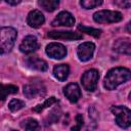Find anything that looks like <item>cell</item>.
Returning a JSON list of instances; mask_svg holds the SVG:
<instances>
[{"mask_svg": "<svg viewBox=\"0 0 131 131\" xmlns=\"http://www.w3.org/2000/svg\"><path fill=\"white\" fill-rule=\"evenodd\" d=\"M131 77L130 70L127 68H114L104 77L103 86L107 90H115L119 85L127 82Z\"/></svg>", "mask_w": 131, "mask_h": 131, "instance_id": "6da1fadb", "label": "cell"}, {"mask_svg": "<svg viewBox=\"0 0 131 131\" xmlns=\"http://www.w3.org/2000/svg\"><path fill=\"white\" fill-rule=\"evenodd\" d=\"M17 32L14 28L11 27H2L0 28V54L8 53L15 42Z\"/></svg>", "mask_w": 131, "mask_h": 131, "instance_id": "7a4b0ae2", "label": "cell"}, {"mask_svg": "<svg viewBox=\"0 0 131 131\" xmlns=\"http://www.w3.org/2000/svg\"><path fill=\"white\" fill-rule=\"evenodd\" d=\"M112 113L115 115V121L117 125L123 129H127L131 125V112L128 107L117 105L112 106Z\"/></svg>", "mask_w": 131, "mask_h": 131, "instance_id": "3957f363", "label": "cell"}, {"mask_svg": "<svg viewBox=\"0 0 131 131\" xmlns=\"http://www.w3.org/2000/svg\"><path fill=\"white\" fill-rule=\"evenodd\" d=\"M123 15L119 11L113 10H99L93 14L94 21L98 24H111V23H118L122 20Z\"/></svg>", "mask_w": 131, "mask_h": 131, "instance_id": "277c9868", "label": "cell"}, {"mask_svg": "<svg viewBox=\"0 0 131 131\" xmlns=\"http://www.w3.org/2000/svg\"><path fill=\"white\" fill-rule=\"evenodd\" d=\"M98 79H99L98 71L95 70V69H91V70L86 71L83 74V76L81 78V82H82V85H83L85 90L92 92L97 87Z\"/></svg>", "mask_w": 131, "mask_h": 131, "instance_id": "5b68a950", "label": "cell"}, {"mask_svg": "<svg viewBox=\"0 0 131 131\" xmlns=\"http://www.w3.org/2000/svg\"><path fill=\"white\" fill-rule=\"evenodd\" d=\"M46 54L54 59H61L67 55V48L60 43H49L46 46Z\"/></svg>", "mask_w": 131, "mask_h": 131, "instance_id": "8992f818", "label": "cell"}, {"mask_svg": "<svg viewBox=\"0 0 131 131\" xmlns=\"http://www.w3.org/2000/svg\"><path fill=\"white\" fill-rule=\"evenodd\" d=\"M95 50V45L92 42H85L78 46L77 55L81 61H88L92 58Z\"/></svg>", "mask_w": 131, "mask_h": 131, "instance_id": "52a82bcc", "label": "cell"}, {"mask_svg": "<svg viewBox=\"0 0 131 131\" xmlns=\"http://www.w3.org/2000/svg\"><path fill=\"white\" fill-rule=\"evenodd\" d=\"M38 48H39L38 40L33 35H29V36L25 37L24 40L21 41L20 45H19V50L26 54L32 53V52L36 51Z\"/></svg>", "mask_w": 131, "mask_h": 131, "instance_id": "ba28073f", "label": "cell"}, {"mask_svg": "<svg viewBox=\"0 0 131 131\" xmlns=\"http://www.w3.org/2000/svg\"><path fill=\"white\" fill-rule=\"evenodd\" d=\"M75 24V18L73 16L72 13H70L69 11H61L59 12L56 17L52 20L51 25L53 27L56 26H64V27H72Z\"/></svg>", "mask_w": 131, "mask_h": 131, "instance_id": "9c48e42d", "label": "cell"}, {"mask_svg": "<svg viewBox=\"0 0 131 131\" xmlns=\"http://www.w3.org/2000/svg\"><path fill=\"white\" fill-rule=\"evenodd\" d=\"M66 97L73 103L77 102L81 98V89L77 83H70L63 88Z\"/></svg>", "mask_w": 131, "mask_h": 131, "instance_id": "30bf717a", "label": "cell"}, {"mask_svg": "<svg viewBox=\"0 0 131 131\" xmlns=\"http://www.w3.org/2000/svg\"><path fill=\"white\" fill-rule=\"evenodd\" d=\"M44 21H45V17L43 13L38 9L30 11L27 16V23L31 28L38 29L44 24Z\"/></svg>", "mask_w": 131, "mask_h": 131, "instance_id": "8fae6325", "label": "cell"}, {"mask_svg": "<svg viewBox=\"0 0 131 131\" xmlns=\"http://www.w3.org/2000/svg\"><path fill=\"white\" fill-rule=\"evenodd\" d=\"M48 37L51 39H61V40H80L83 36L80 33L75 32H62V31H52L48 33Z\"/></svg>", "mask_w": 131, "mask_h": 131, "instance_id": "7c38bea8", "label": "cell"}, {"mask_svg": "<svg viewBox=\"0 0 131 131\" xmlns=\"http://www.w3.org/2000/svg\"><path fill=\"white\" fill-rule=\"evenodd\" d=\"M70 74V68L68 64L66 63H60V64H56L53 68V75L54 77L59 80V81H64L67 80V78L69 77Z\"/></svg>", "mask_w": 131, "mask_h": 131, "instance_id": "4fadbf2b", "label": "cell"}, {"mask_svg": "<svg viewBox=\"0 0 131 131\" xmlns=\"http://www.w3.org/2000/svg\"><path fill=\"white\" fill-rule=\"evenodd\" d=\"M114 49L119 52V53H124V54H130L131 52V44L130 40L127 38L124 39H119L115 42L114 44Z\"/></svg>", "mask_w": 131, "mask_h": 131, "instance_id": "5bb4252c", "label": "cell"}, {"mask_svg": "<svg viewBox=\"0 0 131 131\" xmlns=\"http://www.w3.org/2000/svg\"><path fill=\"white\" fill-rule=\"evenodd\" d=\"M27 64L28 67H30L31 69H34V70H37V71H41V72H44L48 69V64L45 60L41 59V58H38V57H29L27 59Z\"/></svg>", "mask_w": 131, "mask_h": 131, "instance_id": "9a60e30c", "label": "cell"}, {"mask_svg": "<svg viewBox=\"0 0 131 131\" xmlns=\"http://www.w3.org/2000/svg\"><path fill=\"white\" fill-rule=\"evenodd\" d=\"M17 86L15 85H4L2 83H0V100L1 101H4L5 98L9 95V94H14V93H17Z\"/></svg>", "mask_w": 131, "mask_h": 131, "instance_id": "2e32d148", "label": "cell"}, {"mask_svg": "<svg viewBox=\"0 0 131 131\" xmlns=\"http://www.w3.org/2000/svg\"><path fill=\"white\" fill-rule=\"evenodd\" d=\"M38 4L47 11H54L58 7L59 2L57 0H40Z\"/></svg>", "mask_w": 131, "mask_h": 131, "instance_id": "e0dca14e", "label": "cell"}, {"mask_svg": "<svg viewBox=\"0 0 131 131\" xmlns=\"http://www.w3.org/2000/svg\"><path fill=\"white\" fill-rule=\"evenodd\" d=\"M41 91H40V88L37 87L36 85H31V84H28L26 86H24V94L28 97V98H33V97H36L38 94H40Z\"/></svg>", "mask_w": 131, "mask_h": 131, "instance_id": "ac0fdd59", "label": "cell"}, {"mask_svg": "<svg viewBox=\"0 0 131 131\" xmlns=\"http://www.w3.org/2000/svg\"><path fill=\"white\" fill-rule=\"evenodd\" d=\"M25 131H40V124L35 119H28L24 125Z\"/></svg>", "mask_w": 131, "mask_h": 131, "instance_id": "d6986e66", "label": "cell"}, {"mask_svg": "<svg viewBox=\"0 0 131 131\" xmlns=\"http://www.w3.org/2000/svg\"><path fill=\"white\" fill-rule=\"evenodd\" d=\"M78 29L80 31H82L83 33H86L88 35H91L95 38H98L100 37L101 35V30H98V29H94V28H89V27H86V26H82V25H79L78 26Z\"/></svg>", "mask_w": 131, "mask_h": 131, "instance_id": "ffe728a7", "label": "cell"}, {"mask_svg": "<svg viewBox=\"0 0 131 131\" xmlns=\"http://www.w3.org/2000/svg\"><path fill=\"white\" fill-rule=\"evenodd\" d=\"M80 4L85 9H92L102 4L101 0H82L80 1Z\"/></svg>", "mask_w": 131, "mask_h": 131, "instance_id": "44dd1931", "label": "cell"}, {"mask_svg": "<svg viewBox=\"0 0 131 131\" xmlns=\"http://www.w3.org/2000/svg\"><path fill=\"white\" fill-rule=\"evenodd\" d=\"M57 102V99L55 98V97H49L48 99H46L42 104H38L37 106H35L34 107V111L35 112H37V113H40V112H42L44 108H46V107H48V106H51L53 103H56Z\"/></svg>", "mask_w": 131, "mask_h": 131, "instance_id": "7402d4cb", "label": "cell"}, {"mask_svg": "<svg viewBox=\"0 0 131 131\" xmlns=\"http://www.w3.org/2000/svg\"><path fill=\"white\" fill-rule=\"evenodd\" d=\"M25 106V102L23 100H19V99H11L10 102L8 103V107L11 112H16V111H19L20 108H23Z\"/></svg>", "mask_w": 131, "mask_h": 131, "instance_id": "603a6c76", "label": "cell"}, {"mask_svg": "<svg viewBox=\"0 0 131 131\" xmlns=\"http://www.w3.org/2000/svg\"><path fill=\"white\" fill-rule=\"evenodd\" d=\"M83 117L82 115H77L76 116V125L72 127V131H80V129L82 128L83 126Z\"/></svg>", "mask_w": 131, "mask_h": 131, "instance_id": "cb8c5ba5", "label": "cell"}, {"mask_svg": "<svg viewBox=\"0 0 131 131\" xmlns=\"http://www.w3.org/2000/svg\"><path fill=\"white\" fill-rule=\"evenodd\" d=\"M6 3L7 4H10V5H16V4H19L20 1L17 0V1H10V0H6Z\"/></svg>", "mask_w": 131, "mask_h": 131, "instance_id": "d4e9b609", "label": "cell"}, {"mask_svg": "<svg viewBox=\"0 0 131 131\" xmlns=\"http://www.w3.org/2000/svg\"><path fill=\"white\" fill-rule=\"evenodd\" d=\"M12 131H16V130H12Z\"/></svg>", "mask_w": 131, "mask_h": 131, "instance_id": "484cf974", "label": "cell"}]
</instances>
